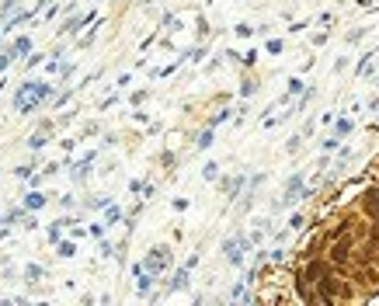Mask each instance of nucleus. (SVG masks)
I'll return each mask as SVG.
<instances>
[{
  "instance_id": "1",
  "label": "nucleus",
  "mask_w": 379,
  "mask_h": 306,
  "mask_svg": "<svg viewBox=\"0 0 379 306\" xmlns=\"http://www.w3.org/2000/svg\"><path fill=\"white\" fill-rule=\"evenodd\" d=\"M362 206H365V212H369L372 219H379V188H369V191H365Z\"/></svg>"
},
{
  "instance_id": "2",
  "label": "nucleus",
  "mask_w": 379,
  "mask_h": 306,
  "mask_svg": "<svg viewBox=\"0 0 379 306\" xmlns=\"http://www.w3.org/2000/svg\"><path fill=\"white\" fill-rule=\"evenodd\" d=\"M323 275H327V265H320V261H313V265L303 271V278H306V282H320Z\"/></svg>"
},
{
  "instance_id": "3",
  "label": "nucleus",
  "mask_w": 379,
  "mask_h": 306,
  "mask_svg": "<svg viewBox=\"0 0 379 306\" xmlns=\"http://www.w3.org/2000/svg\"><path fill=\"white\" fill-rule=\"evenodd\" d=\"M331 261H348V240H341L331 247Z\"/></svg>"
}]
</instances>
